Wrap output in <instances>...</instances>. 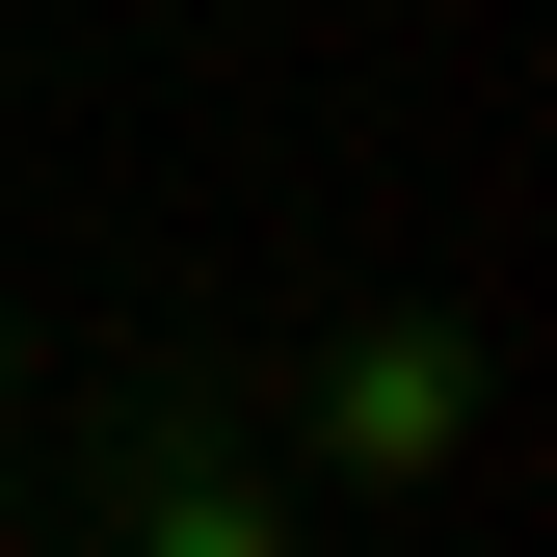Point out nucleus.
Instances as JSON below:
<instances>
[{
  "label": "nucleus",
  "instance_id": "obj_1",
  "mask_svg": "<svg viewBox=\"0 0 557 557\" xmlns=\"http://www.w3.org/2000/svg\"><path fill=\"white\" fill-rule=\"evenodd\" d=\"M319 451H345V478H451V451H478V345H451V319H345V345H319Z\"/></svg>",
  "mask_w": 557,
  "mask_h": 557
},
{
  "label": "nucleus",
  "instance_id": "obj_2",
  "mask_svg": "<svg viewBox=\"0 0 557 557\" xmlns=\"http://www.w3.org/2000/svg\"><path fill=\"white\" fill-rule=\"evenodd\" d=\"M107 557H293V505H265L213 425H133L107 451Z\"/></svg>",
  "mask_w": 557,
  "mask_h": 557
}]
</instances>
